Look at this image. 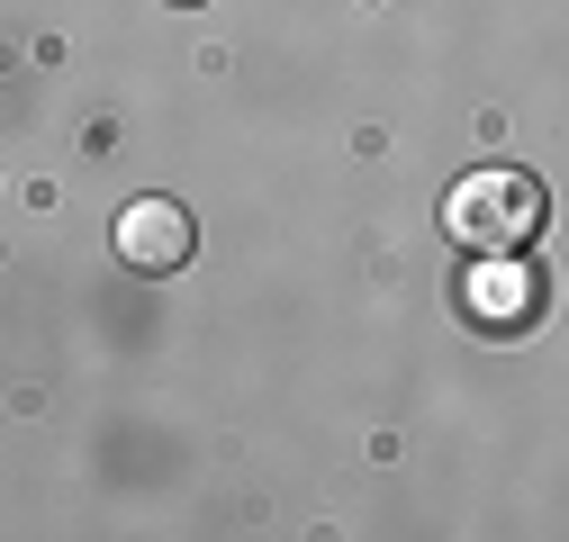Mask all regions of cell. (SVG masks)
Masks as SVG:
<instances>
[{
	"mask_svg": "<svg viewBox=\"0 0 569 542\" xmlns=\"http://www.w3.org/2000/svg\"><path fill=\"white\" fill-rule=\"evenodd\" d=\"M443 235L461 253H525L542 235V181L516 163H479L443 190Z\"/></svg>",
	"mask_w": 569,
	"mask_h": 542,
	"instance_id": "obj_1",
	"label": "cell"
},
{
	"mask_svg": "<svg viewBox=\"0 0 569 542\" xmlns=\"http://www.w3.org/2000/svg\"><path fill=\"white\" fill-rule=\"evenodd\" d=\"M461 308H470V325H488V334H516V325H533V308H542V271H533L525 253H470Z\"/></svg>",
	"mask_w": 569,
	"mask_h": 542,
	"instance_id": "obj_2",
	"label": "cell"
},
{
	"mask_svg": "<svg viewBox=\"0 0 569 542\" xmlns=\"http://www.w3.org/2000/svg\"><path fill=\"white\" fill-rule=\"evenodd\" d=\"M190 253H199V227H190L181 199H127L118 209V262L127 271H154L163 281V271H181Z\"/></svg>",
	"mask_w": 569,
	"mask_h": 542,
	"instance_id": "obj_3",
	"label": "cell"
},
{
	"mask_svg": "<svg viewBox=\"0 0 569 542\" xmlns=\"http://www.w3.org/2000/svg\"><path fill=\"white\" fill-rule=\"evenodd\" d=\"M181 10H199V0H181Z\"/></svg>",
	"mask_w": 569,
	"mask_h": 542,
	"instance_id": "obj_4",
	"label": "cell"
}]
</instances>
